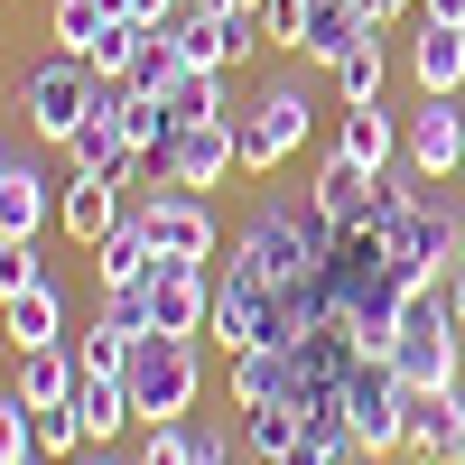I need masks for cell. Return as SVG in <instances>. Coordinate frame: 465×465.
I'll return each mask as SVG.
<instances>
[{"mask_svg": "<svg viewBox=\"0 0 465 465\" xmlns=\"http://www.w3.org/2000/svg\"><path fill=\"white\" fill-rule=\"evenodd\" d=\"M140 298H149V326H159V335H205V317H214V270L159 252V270L140 280Z\"/></svg>", "mask_w": 465, "mask_h": 465, "instance_id": "cell-11", "label": "cell"}, {"mask_svg": "<svg viewBox=\"0 0 465 465\" xmlns=\"http://www.w3.org/2000/svg\"><path fill=\"white\" fill-rule=\"evenodd\" d=\"M344 429H354L363 456H401V438H410V381L391 372V354H354V372H344Z\"/></svg>", "mask_w": 465, "mask_h": 465, "instance_id": "cell-3", "label": "cell"}, {"mask_svg": "<svg viewBox=\"0 0 465 465\" xmlns=\"http://www.w3.org/2000/svg\"><path fill=\"white\" fill-rule=\"evenodd\" d=\"M94 94H103V74H94L84 56H74V47H56L47 65H28V84H19V112H28V131L47 140V149H65L74 131H84Z\"/></svg>", "mask_w": 465, "mask_h": 465, "instance_id": "cell-4", "label": "cell"}, {"mask_svg": "<svg viewBox=\"0 0 465 465\" xmlns=\"http://www.w3.org/2000/svg\"><path fill=\"white\" fill-rule=\"evenodd\" d=\"M65 344H74V363H84V372H122V363H131V326H112L103 307H94V317L74 326Z\"/></svg>", "mask_w": 465, "mask_h": 465, "instance_id": "cell-29", "label": "cell"}, {"mask_svg": "<svg viewBox=\"0 0 465 465\" xmlns=\"http://www.w3.org/2000/svg\"><path fill=\"white\" fill-rule=\"evenodd\" d=\"M149 37H159L149 19H112V28L94 37V47H84V65L103 74V84H131V65H140V47H149Z\"/></svg>", "mask_w": 465, "mask_h": 465, "instance_id": "cell-27", "label": "cell"}, {"mask_svg": "<svg viewBox=\"0 0 465 465\" xmlns=\"http://www.w3.org/2000/svg\"><path fill=\"white\" fill-rule=\"evenodd\" d=\"M74 381H84L74 344H37V354H19V381H10V391H19L28 410H56V401H74Z\"/></svg>", "mask_w": 465, "mask_h": 465, "instance_id": "cell-21", "label": "cell"}, {"mask_svg": "<svg viewBox=\"0 0 465 465\" xmlns=\"http://www.w3.org/2000/svg\"><path fill=\"white\" fill-rule=\"evenodd\" d=\"M37 280H47L37 242H28V232H0V298H19V289H37Z\"/></svg>", "mask_w": 465, "mask_h": 465, "instance_id": "cell-31", "label": "cell"}, {"mask_svg": "<svg viewBox=\"0 0 465 465\" xmlns=\"http://www.w3.org/2000/svg\"><path fill=\"white\" fill-rule=\"evenodd\" d=\"M410 74H419V94H465V28H438V19H419Z\"/></svg>", "mask_w": 465, "mask_h": 465, "instance_id": "cell-22", "label": "cell"}, {"mask_svg": "<svg viewBox=\"0 0 465 465\" xmlns=\"http://www.w3.org/2000/svg\"><path fill=\"white\" fill-rule=\"evenodd\" d=\"M74 419H84V447H122V438L140 429L131 381H122V372H84V381H74Z\"/></svg>", "mask_w": 465, "mask_h": 465, "instance_id": "cell-18", "label": "cell"}, {"mask_svg": "<svg viewBox=\"0 0 465 465\" xmlns=\"http://www.w3.org/2000/svg\"><path fill=\"white\" fill-rule=\"evenodd\" d=\"M307 122H317V103H307L298 84H261V94H252V112L232 122V131H242V168H252V177L289 168L298 149H307Z\"/></svg>", "mask_w": 465, "mask_h": 465, "instance_id": "cell-6", "label": "cell"}, {"mask_svg": "<svg viewBox=\"0 0 465 465\" xmlns=\"http://www.w3.org/2000/svg\"><path fill=\"white\" fill-rule=\"evenodd\" d=\"M335 465H381V456H363V447H344V456H335Z\"/></svg>", "mask_w": 465, "mask_h": 465, "instance_id": "cell-42", "label": "cell"}, {"mask_svg": "<svg viewBox=\"0 0 465 465\" xmlns=\"http://www.w3.org/2000/svg\"><path fill=\"white\" fill-rule=\"evenodd\" d=\"M298 438H307V410H298V401H261V410H242V447H252V456L280 465Z\"/></svg>", "mask_w": 465, "mask_h": 465, "instance_id": "cell-26", "label": "cell"}, {"mask_svg": "<svg viewBox=\"0 0 465 465\" xmlns=\"http://www.w3.org/2000/svg\"><path fill=\"white\" fill-rule=\"evenodd\" d=\"M112 19H131V0H56V10H47V28L65 37L74 56H84V47H94V37H103Z\"/></svg>", "mask_w": 465, "mask_h": 465, "instance_id": "cell-28", "label": "cell"}, {"mask_svg": "<svg viewBox=\"0 0 465 465\" xmlns=\"http://www.w3.org/2000/svg\"><path fill=\"white\" fill-rule=\"evenodd\" d=\"M196 456V429L186 419H168V429H140V465H186Z\"/></svg>", "mask_w": 465, "mask_h": 465, "instance_id": "cell-34", "label": "cell"}, {"mask_svg": "<svg viewBox=\"0 0 465 465\" xmlns=\"http://www.w3.org/2000/svg\"><path fill=\"white\" fill-rule=\"evenodd\" d=\"M344 159H363V168H391L401 159V122H391V112H381V103H344Z\"/></svg>", "mask_w": 465, "mask_h": 465, "instance_id": "cell-23", "label": "cell"}, {"mask_svg": "<svg viewBox=\"0 0 465 465\" xmlns=\"http://www.w3.org/2000/svg\"><path fill=\"white\" fill-rule=\"evenodd\" d=\"M122 381H131V410H140V429H168V419H186L196 410V391H205V363H196V335H131V363H122Z\"/></svg>", "mask_w": 465, "mask_h": 465, "instance_id": "cell-2", "label": "cell"}, {"mask_svg": "<svg viewBox=\"0 0 465 465\" xmlns=\"http://www.w3.org/2000/svg\"><path fill=\"white\" fill-rule=\"evenodd\" d=\"M149 168H159L168 186H196V196H205V186H223L232 168H242V131H232V112H223V122H177Z\"/></svg>", "mask_w": 465, "mask_h": 465, "instance_id": "cell-8", "label": "cell"}, {"mask_svg": "<svg viewBox=\"0 0 465 465\" xmlns=\"http://www.w3.org/2000/svg\"><path fill=\"white\" fill-rule=\"evenodd\" d=\"M456 335H465V326L447 317V289L429 280V289L401 298V326H391L381 354H391V372L410 381V391H456V381H465V344H456Z\"/></svg>", "mask_w": 465, "mask_h": 465, "instance_id": "cell-1", "label": "cell"}, {"mask_svg": "<svg viewBox=\"0 0 465 465\" xmlns=\"http://www.w3.org/2000/svg\"><path fill=\"white\" fill-rule=\"evenodd\" d=\"M335 456H344V447H326V438H298V447H289L280 465H335Z\"/></svg>", "mask_w": 465, "mask_h": 465, "instance_id": "cell-36", "label": "cell"}, {"mask_svg": "<svg viewBox=\"0 0 465 465\" xmlns=\"http://www.w3.org/2000/svg\"><path fill=\"white\" fill-rule=\"evenodd\" d=\"M298 28H307V0H261V37L270 47H298Z\"/></svg>", "mask_w": 465, "mask_h": 465, "instance_id": "cell-35", "label": "cell"}, {"mask_svg": "<svg viewBox=\"0 0 465 465\" xmlns=\"http://www.w3.org/2000/svg\"><path fill=\"white\" fill-rule=\"evenodd\" d=\"M122 214H131V205H122V186H112V177H65V186H56V223H65V242H84V252L103 242V232H122Z\"/></svg>", "mask_w": 465, "mask_h": 465, "instance_id": "cell-15", "label": "cell"}, {"mask_svg": "<svg viewBox=\"0 0 465 465\" xmlns=\"http://www.w3.org/2000/svg\"><path fill=\"white\" fill-rule=\"evenodd\" d=\"M0 335H10L19 354H37V344H65V335H74V326H65V289L37 280V289H19V298H0Z\"/></svg>", "mask_w": 465, "mask_h": 465, "instance_id": "cell-19", "label": "cell"}, {"mask_svg": "<svg viewBox=\"0 0 465 465\" xmlns=\"http://www.w3.org/2000/svg\"><path fill=\"white\" fill-rule=\"evenodd\" d=\"M65 465H122V456H112V447H74Z\"/></svg>", "mask_w": 465, "mask_h": 465, "instance_id": "cell-40", "label": "cell"}, {"mask_svg": "<svg viewBox=\"0 0 465 465\" xmlns=\"http://www.w3.org/2000/svg\"><path fill=\"white\" fill-rule=\"evenodd\" d=\"M381 232V223H372ZM381 242H391V261H401V280L410 289H429V280H447V270L465 261V223H456V205H419L410 223H391V232H381Z\"/></svg>", "mask_w": 465, "mask_h": 465, "instance_id": "cell-9", "label": "cell"}, {"mask_svg": "<svg viewBox=\"0 0 465 465\" xmlns=\"http://www.w3.org/2000/svg\"><path fill=\"white\" fill-rule=\"evenodd\" d=\"M232 363V410H261V401H298V354L289 344H242Z\"/></svg>", "mask_w": 465, "mask_h": 465, "instance_id": "cell-17", "label": "cell"}, {"mask_svg": "<svg viewBox=\"0 0 465 465\" xmlns=\"http://www.w3.org/2000/svg\"><path fill=\"white\" fill-rule=\"evenodd\" d=\"M47 214H56V196H47V177L10 159V177H0V232H28V242H37V232H47Z\"/></svg>", "mask_w": 465, "mask_h": 465, "instance_id": "cell-25", "label": "cell"}, {"mask_svg": "<svg viewBox=\"0 0 465 465\" xmlns=\"http://www.w3.org/2000/svg\"><path fill=\"white\" fill-rule=\"evenodd\" d=\"M205 335L223 344V354H242V344H289V298L261 280V270H242L223 252V280H214V317Z\"/></svg>", "mask_w": 465, "mask_h": 465, "instance_id": "cell-5", "label": "cell"}, {"mask_svg": "<svg viewBox=\"0 0 465 465\" xmlns=\"http://www.w3.org/2000/svg\"><path fill=\"white\" fill-rule=\"evenodd\" d=\"M177 74H186V56L168 47V28H159V37H149V47H140V65H131V84H140V94H168Z\"/></svg>", "mask_w": 465, "mask_h": 465, "instance_id": "cell-33", "label": "cell"}, {"mask_svg": "<svg viewBox=\"0 0 465 465\" xmlns=\"http://www.w3.org/2000/svg\"><path fill=\"white\" fill-rule=\"evenodd\" d=\"M186 465H232V447H223V438H196V456H186Z\"/></svg>", "mask_w": 465, "mask_h": 465, "instance_id": "cell-39", "label": "cell"}, {"mask_svg": "<svg viewBox=\"0 0 465 465\" xmlns=\"http://www.w3.org/2000/svg\"><path fill=\"white\" fill-rule=\"evenodd\" d=\"M159 103H168V122H223L232 74H223V65H186V74H177V84H168Z\"/></svg>", "mask_w": 465, "mask_h": 465, "instance_id": "cell-24", "label": "cell"}, {"mask_svg": "<svg viewBox=\"0 0 465 465\" xmlns=\"http://www.w3.org/2000/svg\"><path fill=\"white\" fill-rule=\"evenodd\" d=\"M0 465H37V429H28L19 391H0Z\"/></svg>", "mask_w": 465, "mask_h": 465, "instance_id": "cell-32", "label": "cell"}, {"mask_svg": "<svg viewBox=\"0 0 465 465\" xmlns=\"http://www.w3.org/2000/svg\"><path fill=\"white\" fill-rule=\"evenodd\" d=\"M168 47H177L186 65H223V74H242L270 37H261V10H196V0H186V10L168 19Z\"/></svg>", "mask_w": 465, "mask_h": 465, "instance_id": "cell-7", "label": "cell"}, {"mask_svg": "<svg viewBox=\"0 0 465 465\" xmlns=\"http://www.w3.org/2000/svg\"><path fill=\"white\" fill-rule=\"evenodd\" d=\"M456 429H465V381H456V391H410V438H401V456H410V465H447Z\"/></svg>", "mask_w": 465, "mask_h": 465, "instance_id": "cell-16", "label": "cell"}, {"mask_svg": "<svg viewBox=\"0 0 465 465\" xmlns=\"http://www.w3.org/2000/svg\"><path fill=\"white\" fill-rule=\"evenodd\" d=\"M149 270H159V242H149L140 214H122V232H103V242H94V280H103V289H140Z\"/></svg>", "mask_w": 465, "mask_h": 465, "instance_id": "cell-20", "label": "cell"}, {"mask_svg": "<svg viewBox=\"0 0 465 465\" xmlns=\"http://www.w3.org/2000/svg\"><path fill=\"white\" fill-rule=\"evenodd\" d=\"M0 177H10V149H0Z\"/></svg>", "mask_w": 465, "mask_h": 465, "instance_id": "cell-43", "label": "cell"}, {"mask_svg": "<svg viewBox=\"0 0 465 465\" xmlns=\"http://www.w3.org/2000/svg\"><path fill=\"white\" fill-rule=\"evenodd\" d=\"M372 196H381V168H363V159H335L317 168V186H307V205H317L335 232H354V223H372Z\"/></svg>", "mask_w": 465, "mask_h": 465, "instance_id": "cell-13", "label": "cell"}, {"mask_svg": "<svg viewBox=\"0 0 465 465\" xmlns=\"http://www.w3.org/2000/svg\"><path fill=\"white\" fill-rule=\"evenodd\" d=\"M326 74H335V94H344V103H381V74H391V56H381V37H363V47H354V56H335Z\"/></svg>", "mask_w": 465, "mask_h": 465, "instance_id": "cell-30", "label": "cell"}, {"mask_svg": "<svg viewBox=\"0 0 465 465\" xmlns=\"http://www.w3.org/2000/svg\"><path fill=\"white\" fill-rule=\"evenodd\" d=\"M131 214L149 223V242H159L168 261H214V252H223V223L205 214L196 186H168V196H149V205H131Z\"/></svg>", "mask_w": 465, "mask_h": 465, "instance_id": "cell-12", "label": "cell"}, {"mask_svg": "<svg viewBox=\"0 0 465 465\" xmlns=\"http://www.w3.org/2000/svg\"><path fill=\"white\" fill-rule=\"evenodd\" d=\"M363 37H381V19L363 10V0H307V28H298V56H317V65H335V56H354Z\"/></svg>", "mask_w": 465, "mask_h": 465, "instance_id": "cell-14", "label": "cell"}, {"mask_svg": "<svg viewBox=\"0 0 465 465\" xmlns=\"http://www.w3.org/2000/svg\"><path fill=\"white\" fill-rule=\"evenodd\" d=\"M438 289H447V317H456V326H465V261H456V270H447V280H438Z\"/></svg>", "mask_w": 465, "mask_h": 465, "instance_id": "cell-38", "label": "cell"}, {"mask_svg": "<svg viewBox=\"0 0 465 465\" xmlns=\"http://www.w3.org/2000/svg\"><path fill=\"white\" fill-rule=\"evenodd\" d=\"M401 159L429 186H447L465 168V94H419V112L401 122Z\"/></svg>", "mask_w": 465, "mask_h": 465, "instance_id": "cell-10", "label": "cell"}, {"mask_svg": "<svg viewBox=\"0 0 465 465\" xmlns=\"http://www.w3.org/2000/svg\"><path fill=\"white\" fill-rule=\"evenodd\" d=\"M419 19H438V28H465V0H419Z\"/></svg>", "mask_w": 465, "mask_h": 465, "instance_id": "cell-37", "label": "cell"}, {"mask_svg": "<svg viewBox=\"0 0 465 465\" xmlns=\"http://www.w3.org/2000/svg\"><path fill=\"white\" fill-rule=\"evenodd\" d=\"M363 10H372V19H381V28H391V19H401V10H410V0H363Z\"/></svg>", "mask_w": 465, "mask_h": 465, "instance_id": "cell-41", "label": "cell"}]
</instances>
